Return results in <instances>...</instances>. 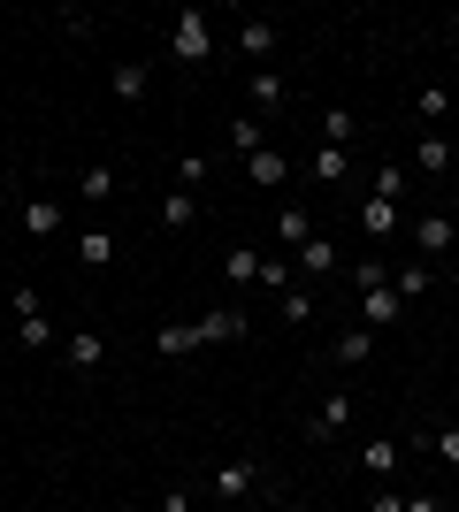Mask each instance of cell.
<instances>
[{"mask_svg":"<svg viewBox=\"0 0 459 512\" xmlns=\"http://www.w3.org/2000/svg\"><path fill=\"white\" fill-rule=\"evenodd\" d=\"M169 54L176 62H215V16H207V8H176L169 16Z\"/></svg>","mask_w":459,"mask_h":512,"instance_id":"6da1fadb","label":"cell"},{"mask_svg":"<svg viewBox=\"0 0 459 512\" xmlns=\"http://www.w3.org/2000/svg\"><path fill=\"white\" fill-rule=\"evenodd\" d=\"M452 245H459V214H414V253L421 260H444V253H452Z\"/></svg>","mask_w":459,"mask_h":512,"instance_id":"7a4b0ae2","label":"cell"},{"mask_svg":"<svg viewBox=\"0 0 459 512\" xmlns=\"http://www.w3.org/2000/svg\"><path fill=\"white\" fill-rule=\"evenodd\" d=\"M261 482H268V467H261V459H222V467H215V497H222V505L253 497Z\"/></svg>","mask_w":459,"mask_h":512,"instance_id":"3957f363","label":"cell"},{"mask_svg":"<svg viewBox=\"0 0 459 512\" xmlns=\"http://www.w3.org/2000/svg\"><path fill=\"white\" fill-rule=\"evenodd\" d=\"M345 428H352V390H329L322 406H314V421H306V436L329 444V436H345Z\"/></svg>","mask_w":459,"mask_h":512,"instance_id":"277c9868","label":"cell"},{"mask_svg":"<svg viewBox=\"0 0 459 512\" xmlns=\"http://www.w3.org/2000/svg\"><path fill=\"white\" fill-rule=\"evenodd\" d=\"M245 92H253V115H261V123L291 107V85L276 77V69H253V77H245Z\"/></svg>","mask_w":459,"mask_h":512,"instance_id":"5b68a950","label":"cell"},{"mask_svg":"<svg viewBox=\"0 0 459 512\" xmlns=\"http://www.w3.org/2000/svg\"><path fill=\"white\" fill-rule=\"evenodd\" d=\"M360 467H368V482H398V467H406V444H391V436H368V444H360Z\"/></svg>","mask_w":459,"mask_h":512,"instance_id":"8992f818","label":"cell"},{"mask_svg":"<svg viewBox=\"0 0 459 512\" xmlns=\"http://www.w3.org/2000/svg\"><path fill=\"white\" fill-rule=\"evenodd\" d=\"M245 329H253V321H245L238 306H215V314H199V321H192V337H199V344H238Z\"/></svg>","mask_w":459,"mask_h":512,"instance_id":"52a82bcc","label":"cell"},{"mask_svg":"<svg viewBox=\"0 0 459 512\" xmlns=\"http://www.w3.org/2000/svg\"><path fill=\"white\" fill-rule=\"evenodd\" d=\"M62 360L77 367V375H92V367L108 360V337H100V329H69V337H62Z\"/></svg>","mask_w":459,"mask_h":512,"instance_id":"ba28073f","label":"cell"},{"mask_svg":"<svg viewBox=\"0 0 459 512\" xmlns=\"http://www.w3.org/2000/svg\"><path fill=\"white\" fill-rule=\"evenodd\" d=\"M276 39H284V31H276L268 16H245L238 23V54H245V62H261V69H268V54H276Z\"/></svg>","mask_w":459,"mask_h":512,"instance_id":"9c48e42d","label":"cell"},{"mask_svg":"<svg viewBox=\"0 0 459 512\" xmlns=\"http://www.w3.org/2000/svg\"><path fill=\"white\" fill-rule=\"evenodd\" d=\"M429 283H437V268H429V260H391V291H398L406 306L429 299Z\"/></svg>","mask_w":459,"mask_h":512,"instance_id":"30bf717a","label":"cell"},{"mask_svg":"<svg viewBox=\"0 0 459 512\" xmlns=\"http://www.w3.org/2000/svg\"><path fill=\"white\" fill-rule=\"evenodd\" d=\"M398 314H406V299H398V291H360V329H391Z\"/></svg>","mask_w":459,"mask_h":512,"instance_id":"8fae6325","label":"cell"},{"mask_svg":"<svg viewBox=\"0 0 459 512\" xmlns=\"http://www.w3.org/2000/svg\"><path fill=\"white\" fill-rule=\"evenodd\" d=\"M108 92H115V100H123V107H138V100H146V92H153V77H146V62H115V77H108Z\"/></svg>","mask_w":459,"mask_h":512,"instance_id":"7c38bea8","label":"cell"},{"mask_svg":"<svg viewBox=\"0 0 459 512\" xmlns=\"http://www.w3.org/2000/svg\"><path fill=\"white\" fill-rule=\"evenodd\" d=\"M414 169L421 176H452V138H444V130H429V138L414 146Z\"/></svg>","mask_w":459,"mask_h":512,"instance_id":"4fadbf2b","label":"cell"},{"mask_svg":"<svg viewBox=\"0 0 459 512\" xmlns=\"http://www.w3.org/2000/svg\"><path fill=\"white\" fill-rule=\"evenodd\" d=\"M360 230H368L375 237V245H383V237H398V207H391V199H360Z\"/></svg>","mask_w":459,"mask_h":512,"instance_id":"5bb4252c","label":"cell"},{"mask_svg":"<svg viewBox=\"0 0 459 512\" xmlns=\"http://www.w3.org/2000/svg\"><path fill=\"white\" fill-rule=\"evenodd\" d=\"M77 199H85V207L115 199V169H108V161H85V169H77Z\"/></svg>","mask_w":459,"mask_h":512,"instance_id":"9a60e30c","label":"cell"},{"mask_svg":"<svg viewBox=\"0 0 459 512\" xmlns=\"http://www.w3.org/2000/svg\"><path fill=\"white\" fill-rule=\"evenodd\" d=\"M153 352H161V360H184V352H199L192 321H161V329H153Z\"/></svg>","mask_w":459,"mask_h":512,"instance_id":"2e32d148","label":"cell"},{"mask_svg":"<svg viewBox=\"0 0 459 512\" xmlns=\"http://www.w3.org/2000/svg\"><path fill=\"white\" fill-rule=\"evenodd\" d=\"M284 169H291V161H284V153H276V146H261V153H245V176H253V184H261V192H276V184H284Z\"/></svg>","mask_w":459,"mask_h":512,"instance_id":"e0dca14e","label":"cell"},{"mask_svg":"<svg viewBox=\"0 0 459 512\" xmlns=\"http://www.w3.org/2000/svg\"><path fill=\"white\" fill-rule=\"evenodd\" d=\"M291 260H299V276H337V245H329V237H306Z\"/></svg>","mask_w":459,"mask_h":512,"instance_id":"ac0fdd59","label":"cell"},{"mask_svg":"<svg viewBox=\"0 0 459 512\" xmlns=\"http://www.w3.org/2000/svg\"><path fill=\"white\" fill-rule=\"evenodd\" d=\"M276 237H284V253H299L306 237H314V214L306 207H276Z\"/></svg>","mask_w":459,"mask_h":512,"instance_id":"d6986e66","label":"cell"},{"mask_svg":"<svg viewBox=\"0 0 459 512\" xmlns=\"http://www.w3.org/2000/svg\"><path fill=\"white\" fill-rule=\"evenodd\" d=\"M352 176V153L345 146H314V184H345Z\"/></svg>","mask_w":459,"mask_h":512,"instance_id":"ffe728a7","label":"cell"},{"mask_svg":"<svg viewBox=\"0 0 459 512\" xmlns=\"http://www.w3.org/2000/svg\"><path fill=\"white\" fill-rule=\"evenodd\" d=\"M414 107H421V123H429V130H444V115H452V85H421Z\"/></svg>","mask_w":459,"mask_h":512,"instance_id":"44dd1931","label":"cell"},{"mask_svg":"<svg viewBox=\"0 0 459 512\" xmlns=\"http://www.w3.org/2000/svg\"><path fill=\"white\" fill-rule=\"evenodd\" d=\"M352 291H391V260H383V253L352 260Z\"/></svg>","mask_w":459,"mask_h":512,"instance_id":"7402d4cb","label":"cell"},{"mask_svg":"<svg viewBox=\"0 0 459 512\" xmlns=\"http://www.w3.org/2000/svg\"><path fill=\"white\" fill-rule=\"evenodd\" d=\"M62 230V207H54V199H31V207H23V237H54Z\"/></svg>","mask_w":459,"mask_h":512,"instance_id":"603a6c76","label":"cell"},{"mask_svg":"<svg viewBox=\"0 0 459 512\" xmlns=\"http://www.w3.org/2000/svg\"><path fill=\"white\" fill-rule=\"evenodd\" d=\"M230 146H238V153H261L268 146V123H261V115H230Z\"/></svg>","mask_w":459,"mask_h":512,"instance_id":"cb8c5ba5","label":"cell"},{"mask_svg":"<svg viewBox=\"0 0 459 512\" xmlns=\"http://www.w3.org/2000/svg\"><path fill=\"white\" fill-rule=\"evenodd\" d=\"M192 222H199V199L192 192H169V199H161V230H192Z\"/></svg>","mask_w":459,"mask_h":512,"instance_id":"d4e9b609","label":"cell"},{"mask_svg":"<svg viewBox=\"0 0 459 512\" xmlns=\"http://www.w3.org/2000/svg\"><path fill=\"white\" fill-rule=\"evenodd\" d=\"M77 260H85V268H108V260H115V237L108 230H77Z\"/></svg>","mask_w":459,"mask_h":512,"instance_id":"484cf974","label":"cell"},{"mask_svg":"<svg viewBox=\"0 0 459 512\" xmlns=\"http://www.w3.org/2000/svg\"><path fill=\"white\" fill-rule=\"evenodd\" d=\"M222 276H230V283H261V253H253V245H230Z\"/></svg>","mask_w":459,"mask_h":512,"instance_id":"4316f807","label":"cell"},{"mask_svg":"<svg viewBox=\"0 0 459 512\" xmlns=\"http://www.w3.org/2000/svg\"><path fill=\"white\" fill-rule=\"evenodd\" d=\"M368 352H375L368 329H345V337H337V367H368Z\"/></svg>","mask_w":459,"mask_h":512,"instance_id":"83f0119b","label":"cell"},{"mask_svg":"<svg viewBox=\"0 0 459 512\" xmlns=\"http://www.w3.org/2000/svg\"><path fill=\"white\" fill-rule=\"evenodd\" d=\"M46 337H54V321H46V314H16V344H23V352H46Z\"/></svg>","mask_w":459,"mask_h":512,"instance_id":"f1b7e54d","label":"cell"},{"mask_svg":"<svg viewBox=\"0 0 459 512\" xmlns=\"http://www.w3.org/2000/svg\"><path fill=\"white\" fill-rule=\"evenodd\" d=\"M421 451H429L437 467H452V474H459V421H452V428H437V436H429Z\"/></svg>","mask_w":459,"mask_h":512,"instance_id":"f546056e","label":"cell"},{"mask_svg":"<svg viewBox=\"0 0 459 512\" xmlns=\"http://www.w3.org/2000/svg\"><path fill=\"white\" fill-rule=\"evenodd\" d=\"M291 276H299V260H261V283H268V291H276V299H284V291H291Z\"/></svg>","mask_w":459,"mask_h":512,"instance_id":"4dcf8cb0","label":"cell"},{"mask_svg":"<svg viewBox=\"0 0 459 512\" xmlns=\"http://www.w3.org/2000/svg\"><path fill=\"white\" fill-rule=\"evenodd\" d=\"M375 199H391V207L406 199V169H398V161H383V169H375Z\"/></svg>","mask_w":459,"mask_h":512,"instance_id":"1f68e13d","label":"cell"},{"mask_svg":"<svg viewBox=\"0 0 459 512\" xmlns=\"http://www.w3.org/2000/svg\"><path fill=\"white\" fill-rule=\"evenodd\" d=\"M199 184H207V153H184L176 161V192H199Z\"/></svg>","mask_w":459,"mask_h":512,"instance_id":"d6a6232c","label":"cell"},{"mask_svg":"<svg viewBox=\"0 0 459 512\" xmlns=\"http://www.w3.org/2000/svg\"><path fill=\"white\" fill-rule=\"evenodd\" d=\"M345 138H352V107H329L322 115V146H345Z\"/></svg>","mask_w":459,"mask_h":512,"instance_id":"836d02e7","label":"cell"},{"mask_svg":"<svg viewBox=\"0 0 459 512\" xmlns=\"http://www.w3.org/2000/svg\"><path fill=\"white\" fill-rule=\"evenodd\" d=\"M284 321L306 329V321H314V291H284Z\"/></svg>","mask_w":459,"mask_h":512,"instance_id":"e575fe53","label":"cell"},{"mask_svg":"<svg viewBox=\"0 0 459 512\" xmlns=\"http://www.w3.org/2000/svg\"><path fill=\"white\" fill-rule=\"evenodd\" d=\"M368 512H406V490H398V482H375V497H368Z\"/></svg>","mask_w":459,"mask_h":512,"instance_id":"d590c367","label":"cell"},{"mask_svg":"<svg viewBox=\"0 0 459 512\" xmlns=\"http://www.w3.org/2000/svg\"><path fill=\"white\" fill-rule=\"evenodd\" d=\"M8 314H46V306H39V283H16V291H8Z\"/></svg>","mask_w":459,"mask_h":512,"instance_id":"8d00e7d4","label":"cell"},{"mask_svg":"<svg viewBox=\"0 0 459 512\" xmlns=\"http://www.w3.org/2000/svg\"><path fill=\"white\" fill-rule=\"evenodd\" d=\"M406 512H444V497H429V490H414V497H406Z\"/></svg>","mask_w":459,"mask_h":512,"instance_id":"74e56055","label":"cell"}]
</instances>
